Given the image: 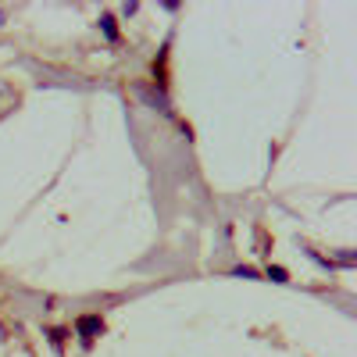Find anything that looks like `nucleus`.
<instances>
[{
    "mask_svg": "<svg viewBox=\"0 0 357 357\" xmlns=\"http://www.w3.org/2000/svg\"><path fill=\"white\" fill-rule=\"evenodd\" d=\"M100 333H104V318L100 314H79L75 318V336L82 340V347H89Z\"/></svg>",
    "mask_w": 357,
    "mask_h": 357,
    "instance_id": "1",
    "label": "nucleus"
},
{
    "mask_svg": "<svg viewBox=\"0 0 357 357\" xmlns=\"http://www.w3.org/2000/svg\"><path fill=\"white\" fill-rule=\"evenodd\" d=\"M100 33H104L111 43L118 40V29H114V18H111V15H100Z\"/></svg>",
    "mask_w": 357,
    "mask_h": 357,
    "instance_id": "2",
    "label": "nucleus"
},
{
    "mask_svg": "<svg viewBox=\"0 0 357 357\" xmlns=\"http://www.w3.org/2000/svg\"><path fill=\"white\" fill-rule=\"evenodd\" d=\"M264 275L272 279V282H289V272H286V268H279V264H272V268H268Z\"/></svg>",
    "mask_w": 357,
    "mask_h": 357,
    "instance_id": "3",
    "label": "nucleus"
},
{
    "mask_svg": "<svg viewBox=\"0 0 357 357\" xmlns=\"http://www.w3.org/2000/svg\"><path fill=\"white\" fill-rule=\"evenodd\" d=\"M65 336H68L65 329H47V340H50V347H61V343H65Z\"/></svg>",
    "mask_w": 357,
    "mask_h": 357,
    "instance_id": "4",
    "label": "nucleus"
},
{
    "mask_svg": "<svg viewBox=\"0 0 357 357\" xmlns=\"http://www.w3.org/2000/svg\"><path fill=\"white\" fill-rule=\"evenodd\" d=\"M232 275H240V279H257V272H254V268H236Z\"/></svg>",
    "mask_w": 357,
    "mask_h": 357,
    "instance_id": "5",
    "label": "nucleus"
},
{
    "mask_svg": "<svg viewBox=\"0 0 357 357\" xmlns=\"http://www.w3.org/2000/svg\"><path fill=\"white\" fill-rule=\"evenodd\" d=\"M354 261H357V257H354V254H350V250H343V254H340V264H347V268H350V264H354Z\"/></svg>",
    "mask_w": 357,
    "mask_h": 357,
    "instance_id": "6",
    "label": "nucleus"
},
{
    "mask_svg": "<svg viewBox=\"0 0 357 357\" xmlns=\"http://www.w3.org/2000/svg\"><path fill=\"white\" fill-rule=\"evenodd\" d=\"M0 336H4V325H0Z\"/></svg>",
    "mask_w": 357,
    "mask_h": 357,
    "instance_id": "7",
    "label": "nucleus"
}]
</instances>
